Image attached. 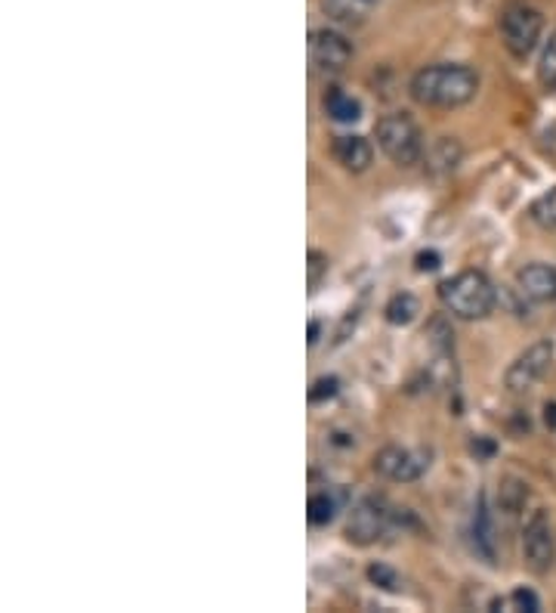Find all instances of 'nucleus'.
<instances>
[{"instance_id": "nucleus-1", "label": "nucleus", "mask_w": 556, "mask_h": 613, "mask_svg": "<svg viewBox=\"0 0 556 613\" xmlns=\"http://www.w3.org/2000/svg\"><path fill=\"white\" fill-rule=\"evenodd\" d=\"M476 90H479V75L470 65H427L412 78V97L421 106L457 108L470 103Z\"/></svg>"}, {"instance_id": "nucleus-2", "label": "nucleus", "mask_w": 556, "mask_h": 613, "mask_svg": "<svg viewBox=\"0 0 556 613\" xmlns=\"http://www.w3.org/2000/svg\"><path fill=\"white\" fill-rule=\"evenodd\" d=\"M439 301L457 319H486L494 310L497 292L486 273L461 270L439 285Z\"/></svg>"}, {"instance_id": "nucleus-3", "label": "nucleus", "mask_w": 556, "mask_h": 613, "mask_svg": "<svg viewBox=\"0 0 556 613\" xmlns=\"http://www.w3.org/2000/svg\"><path fill=\"white\" fill-rule=\"evenodd\" d=\"M377 146L384 149V155L399 168H412L424 158V137L421 127L414 125L409 115L396 112V115H384L377 122Z\"/></svg>"}, {"instance_id": "nucleus-4", "label": "nucleus", "mask_w": 556, "mask_h": 613, "mask_svg": "<svg viewBox=\"0 0 556 613\" xmlns=\"http://www.w3.org/2000/svg\"><path fill=\"white\" fill-rule=\"evenodd\" d=\"M544 31V16L529 3H510L501 13V41L516 60H529Z\"/></svg>"}, {"instance_id": "nucleus-5", "label": "nucleus", "mask_w": 556, "mask_h": 613, "mask_svg": "<svg viewBox=\"0 0 556 613\" xmlns=\"http://www.w3.org/2000/svg\"><path fill=\"white\" fill-rule=\"evenodd\" d=\"M551 362H554V341H535L532 347H526V354H519L510 362V369L504 375L507 391H514V394L532 391L538 381L551 372Z\"/></svg>"}, {"instance_id": "nucleus-6", "label": "nucleus", "mask_w": 556, "mask_h": 613, "mask_svg": "<svg viewBox=\"0 0 556 613\" xmlns=\"http://www.w3.org/2000/svg\"><path fill=\"white\" fill-rule=\"evenodd\" d=\"M430 468V456L409 446H384L374 456V471L392 484H414Z\"/></svg>"}, {"instance_id": "nucleus-7", "label": "nucleus", "mask_w": 556, "mask_h": 613, "mask_svg": "<svg viewBox=\"0 0 556 613\" xmlns=\"http://www.w3.org/2000/svg\"><path fill=\"white\" fill-rule=\"evenodd\" d=\"M554 527L547 511H535L522 529V558L532 573H547L554 567Z\"/></svg>"}, {"instance_id": "nucleus-8", "label": "nucleus", "mask_w": 556, "mask_h": 613, "mask_svg": "<svg viewBox=\"0 0 556 613\" xmlns=\"http://www.w3.org/2000/svg\"><path fill=\"white\" fill-rule=\"evenodd\" d=\"M309 63L319 72H344L352 63V41L334 28H315L309 35Z\"/></svg>"}, {"instance_id": "nucleus-9", "label": "nucleus", "mask_w": 556, "mask_h": 613, "mask_svg": "<svg viewBox=\"0 0 556 613\" xmlns=\"http://www.w3.org/2000/svg\"><path fill=\"white\" fill-rule=\"evenodd\" d=\"M390 527V511L384 508V502L377 499H359L355 508L350 511V521H347V539L355 546H371L377 542Z\"/></svg>"}, {"instance_id": "nucleus-10", "label": "nucleus", "mask_w": 556, "mask_h": 613, "mask_svg": "<svg viewBox=\"0 0 556 613\" xmlns=\"http://www.w3.org/2000/svg\"><path fill=\"white\" fill-rule=\"evenodd\" d=\"M516 292L535 304H551L556 301V267L554 264H526L516 273Z\"/></svg>"}, {"instance_id": "nucleus-11", "label": "nucleus", "mask_w": 556, "mask_h": 613, "mask_svg": "<svg viewBox=\"0 0 556 613\" xmlns=\"http://www.w3.org/2000/svg\"><path fill=\"white\" fill-rule=\"evenodd\" d=\"M334 158L347 170H352V174H362V170H368L371 162H374V149H371L365 137L350 133V137H337V140H334Z\"/></svg>"}, {"instance_id": "nucleus-12", "label": "nucleus", "mask_w": 556, "mask_h": 613, "mask_svg": "<svg viewBox=\"0 0 556 613\" xmlns=\"http://www.w3.org/2000/svg\"><path fill=\"white\" fill-rule=\"evenodd\" d=\"M322 13L340 25H365L377 0H319Z\"/></svg>"}, {"instance_id": "nucleus-13", "label": "nucleus", "mask_w": 556, "mask_h": 613, "mask_svg": "<svg viewBox=\"0 0 556 613\" xmlns=\"http://www.w3.org/2000/svg\"><path fill=\"white\" fill-rule=\"evenodd\" d=\"M322 108H325V115H328L331 122H337V125H352V122L362 118V103L355 97H350L347 90H340V87H328L325 90Z\"/></svg>"}, {"instance_id": "nucleus-14", "label": "nucleus", "mask_w": 556, "mask_h": 613, "mask_svg": "<svg viewBox=\"0 0 556 613\" xmlns=\"http://www.w3.org/2000/svg\"><path fill=\"white\" fill-rule=\"evenodd\" d=\"M424 158H427V168H430L432 174H452V170L461 165V158H464V149H461V143H457L454 137H439V140L424 152Z\"/></svg>"}, {"instance_id": "nucleus-15", "label": "nucleus", "mask_w": 556, "mask_h": 613, "mask_svg": "<svg viewBox=\"0 0 556 613\" xmlns=\"http://www.w3.org/2000/svg\"><path fill=\"white\" fill-rule=\"evenodd\" d=\"M474 542L476 551L492 561L494 558V539H492V518H489V508H486V496H479V502L474 508Z\"/></svg>"}, {"instance_id": "nucleus-16", "label": "nucleus", "mask_w": 556, "mask_h": 613, "mask_svg": "<svg viewBox=\"0 0 556 613\" xmlns=\"http://www.w3.org/2000/svg\"><path fill=\"white\" fill-rule=\"evenodd\" d=\"M384 317L390 325H409L414 317H417V301L414 295L409 292H402V295H392L387 301V307H384Z\"/></svg>"}, {"instance_id": "nucleus-17", "label": "nucleus", "mask_w": 556, "mask_h": 613, "mask_svg": "<svg viewBox=\"0 0 556 613\" xmlns=\"http://www.w3.org/2000/svg\"><path fill=\"white\" fill-rule=\"evenodd\" d=\"M334 514H337V499H334V496H328V493L309 496L307 518L312 527H328L331 521H334Z\"/></svg>"}, {"instance_id": "nucleus-18", "label": "nucleus", "mask_w": 556, "mask_h": 613, "mask_svg": "<svg viewBox=\"0 0 556 613\" xmlns=\"http://www.w3.org/2000/svg\"><path fill=\"white\" fill-rule=\"evenodd\" d=\"M492 611H526V613H538L541 611V601L532 589H516L507 598H497L492 601Z\"/></svg>"}, {"instance_id": "nucleus-19", "label": "nucleus", "mask_w": 556, "mask_h": 613, "mask_svg": "<svg viewBox=\"0 0 556 613\" xmlns=\"http://www.w3.org/2000/svg\"><path fill=\"white\" fill-rule=\"evenodd\" d=\"M328 254L322 252H312L307 254V285H309V295H315L319 289H322V282H325V276H328Z\"/></svg>"}, {"instance_id": "nucleus-20", "label": "nucleus", "mask_w": 556, "mask_h": 613, "mask_svg": "<svg viewBox=\"0 0 556 613\" xmlns=\"http://www.w3.org/2000/svg\"><path fill=\"white\" fill-rule=\"evenodd\" d=\"M532 220L541 230H556V190L544 192L532 205Z\"/></svg>"}, {"instance_id": "nucleus-21", "label": "nucleus", "mask_w": 556, "mask_h": 613, "mask_svg": "<svg viewBox=\"0 0 556 613\" xmlns=\"http://www.w3.org/2000/svg\"><path fill=\"white\" fill-rule=\"evenodd\" d=\"M538 78H541L544 90H556V31L551 35V41L544 47V53H541Z\"/></svg>"}, {"instance_id": "nucleus-22", "label": "nucleus", "mask_w": 556, "mask_h": 613, "mask_svg": "<svg viewBox=\"0 0 556 613\" xmlns=\"http://www.w3.org/2000/svg\"><path fill=\"white\" fill-rule=\"evenodd\" d=\"M526 499H529V489H526V484L514 481V477L501 487V508H504L507 514H516L519 508L526 506Z\"/></svg>"}, {"instance_id": "nucleus-23", "label": "nucleus", "mask_w": 556, "mask_h": 613, "mask_svg": "<svg viewBox=\"0 0 556 613\" xmlns=\"http://www.w3.org/2000/svg\"><path fill=\"white\" fill-rule=\"evenodd\" d=\"M368 579L374 583V586H377V589H384V592H399V589H402L399 573L390 571L387 564H371Z\"/></svg>"}, {"instance_id": "nucleus-24", "label": "nucleus", "mask_w": 556, "mask_h": 613, "mask_svg": "<svg viewBox=\"0 0 556 613\" xmlns=\"http://www.w3.org/2000/svg\"><path fill=\"white\" fill-rule=\"evenodd\" d=\"M337 391H340V381L334 379V375L315 379L312 381V387H309V403L331 400V397H337Z\"/></svg>"}, {"instance_id": "nucleus-25", "label": "nucleus", "mask_w": 556, "mask_h": 613, "mask_svg": "<svg viewBox=\"0 0 556 613\" xmlns=\"http://www.w3.org/2000/svg\"><path fill=\"white\" fill-rule=\"evenodd\" d=\"M414 260H417V270H421V273H432V270H439V264H442V257L436 252H421Z\"/></svg>"}, {"instance_id": "nucleus-26", "label": "nucleus", "mask_w": 556, "mask_h": 613, "mask_svg": "<svg viewBox=\"0 0 556 613\" xmlns=\"http://www.w3.org/2000/svg\"><path fill=\"white\" fill-rule=\"evenodd\" d=\"M319 335H322V322H319V319H309V347L319 344Z\"/></svg>"}, {"instance_id": "nucleus-27", "label": "nucleus", "mask_w": 556, "mask_h": 613, "mask_svg": "<svg viewBox=\"0 0 556 613\" xmlns=\"http://www.w3.org/2000/svg\"><path fill=\"white\" fill-rule=\"evenodd\" d=\"M544 424H547L551 431H556V403H547V406H544Z\"/></svg>"}, {"instance_id": "nucleus-28", "label": "nucleus", "mask_w": 556, "mask_h": 613, "mask_svg": "<svg viewBox=\"0 0 556 613\" xmlns=\"http://www.w3.org/2000/svg\"><path fill=\"white\" fill-rule=\"evenodd\" d=\"M474 452H482V456H492L494 444H489V440H476Z\"/></svg>"}]
</instances>
